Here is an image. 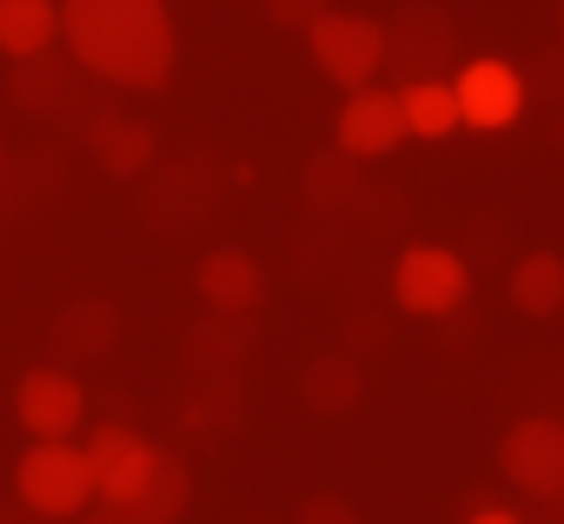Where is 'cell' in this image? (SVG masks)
<instances>
[{
    "mask_svg": "<svg viewBox=\"0 0 564 524\" xmlns=\"http://www.w3.org/2000/svg\"><path fill=\"white\" fill-rule=\"evenodd\" d=\"M61 34L80 74L133 94H160L180 61L166 0H61Z\"/></svg>",
    "mask_w": 564,
    "mask_h": 524,
    "instance_id": "obj_1",
    "label": "cell"
},
{
    "mask_svg": "<svg viewBox=\"0 0 564 524\" xmlns=\"http://www.w3.org/2000/svg\"><path fill=\"white\" fill-rule=\"evenodd\" d=\"M14 491H21V511H34L47 524H74L94 504V465L67 438H34L14 471Z\"/></svg>",
    "mask_w": 564,
    "mask_h": 524,
    "instance_id": "obj_2",
    "label": "cell"
},
{
    "mask_svg": "<svg viewBox=\"0 0 564 524\" xmlns=\"http://www.w3.org/2000/svg\"><path fill=\"white\" fill-rule=\"evenodd\" d=\"M392 299L412 319H452L471 299V266L452 245H405L392 266Z\"/></svg>",
    "mask_w": 564,
    "mask_h": 524,
    "instance_id": "obj_3",
    "label": "cell"
},
{
    "mask_svg": "<svg viewBox=\"0 0 564 524\" xmlns=\"http://www.w3.org/2000/svg\"><path fill=\"white\" fill-rule=\"evenodd\" d=\"M306 47H313V67L333 80V87H366V80H379V67H386V28L372 21V14H319L313 28H306Z\"/></svg>",
    "mask_w": 564,
    "mask_h": 524,
    "instance_id": "obj_4",
    "label": "cell"
},
{
    "mask_svg": "<svg viewBox=\"0 0 564 524\" xmlns=\"http://www.w3.org/2000/svg\"><path fill=\"white\" fill-rule=\"evenodd\" d=\"M498 471L518 498H551L564 491V418H518L498 438Z\"/></svg>",
    "mask_w": 564,
    "mask_h": 524,
    "instance_id": "obj_5",
    "label": "cell"
},
{
    "mask_svg": "<svg viewBox=\"0 0 564 524\" xmlns=\"http://www.w3.org/2000/svg\"><path fill=\"white\" fill-rule=\"evenodd\" d=\"M386 67H399L405 80H438L445 67H458V28L445 8H405L386 28Z\"/></svg>",
    "mask_w": 564,
    "mask_h": 524,
    "instance_id": "obj_6",
    "label": "cell"
},
{
    "mask_svg": "<svg viewBox=\"0 0 564 524\" xmlns=\"http://www.w3.org/2000/svg\"><path fill=\"white\" fill-rule=\"evenodd\" d=\"M452 94H458V127L478 133H505L524 113V74L511 61H458Z\"/></svg>",
    "mask_w": 564,
    "mask_h": 524,
    "instance_id": "obj_7",
    "label": "cell"
},
{
    "mask_svg": "<svg viewBox=\"0 0 564 524\" xmlns=\"http://www.w3.org/2000/svg\"><path fill=\"white\" fill-rule=\"evenodd\" d=\"M14 418H21V432H34V438H74L80 418H87V385H80L67 365H34V372H21V385H14Z\"/></svg>",
    "mask_w": 564,
    "mask_h": 524,
    "instance_id": "obj_8",
    "label": "cell"
},
{
    "mask_svg": "<svg viewBox=\"0 0 564 524\" xmlns=\"http://www.w3.org/2000/svg\"><path fill=\"white\" fill-rule=\"evenodd\" d=\"M339 146L352 153V160H386L392 146H405L412 133H405V107H399V87H379V80H366V87H352L346 94V107H339Z\"/></svg>",
    "mask_w": 564,
    "mask_h": 524,
    "instance_id": "obj_9",
    "label": "cell"
},
{
    "mask_svg": "<svg viewBox=\"0 0 564 524\" xmlns=\"http://www.w3.org/2000/svg\"><path fill=\"white\" fill-rule=\"evenodd\" d=\"M80 451H87V465H94V498H100L107 511H113V504H127V498L147 484L153 458H160V445H153V438H140L133 425H113V418H107Z\"/></svg>",
    "mask_w": 564,
    "mask_h": 524,
    "instance_id": "obj_10",
    "label": "cell"
},
{
    "mask_svg": "<svg viewBox=\"0 0 564 524\" xmlns=\"http://www.w3.org/2000/svg\"><path fill=\"white\" fill-rule=\"evenodd\" d=\"M186 504H193V471H186L180 451H160L153 471H147V484H140L127 504H113L107 517H113V524H180Z\"/></svg>",
    "mask_w": 564,
    "mask_h": 524,
    "instance_id": "obj_11",
    "label": "cell"
},
{
    "mask_svg": "<svg viewBox=\"0 0 564 524\" xmlns=\"http://www.w3.org/2000/svg\"><path fill=\"white\" fill-rule=\"evenodd\" d=\"M199 299H206V313H259V299H265V273H259V259L252 252H239V245H219V252H206L199 259Z\"/></svg>",
    "mask_w": 564,
    "mask_h": 524,
    "instance_id": "obj_12",
    "label": "cell"
},
{
    "mask_svg": "<svg viewBox=\"0 0 564 524\" xmlns=\"http://www.w3.org/2000/svg\"><path fill=\"white\" fill-rule=\"evenodd\" d=\"M246 352H252L246 313H213V319H206V326H193V339L180 346V365H186V379H193V385H199V379H239Z\"/></svg>",
    "mask_w": 564,
    "mask_h": 524,
    "instance_id": "obj_13",
    "label": "cell"
},
{
    "mask_svg": "<svg viewBox=\"0 0 564 524\" xmlns=\"http://www.w3.org/2000/svg\"><path fill=\"white\" fill-rule=\"evenodd\" d=\"M120 306L113 299H80V306H67L61 319H54V352L67 359V365H94V359H107L113 346H120Z\"/></svg>",
    "mask_w": 564,
    "mask_h": 524,
    "instance_id": "obj_14",
    "label": "cell"
},
{
    "mask_svg": "<svg viewBox=\"0 0 564 524\" xmlns=\"http://www.w3.org/2000/svg\"><path fill=\"white\" fill-rule=\"evenodd\" d=\"M87 146H94L100 173H113V179H140L153 166V127L147 120H127V113H94Z\"/></svg>",
    "mask_w": 564,
    "mask_h": 524,
    "instance_id": "obj_15",
    "label": "cell"
},
{
    "mask_svg": "<svg viewBox=\"0 0 564 524\" xmlns=\"http://www.w3.org/2000/svg\"><path fill=\"white\" fill-rule=\"evenodd\" d=\"M505 293L524 319H557L564 313V259L557 252H524L511 259V273H505Z\"/></svg>",
    "mask_w": 564,
    "mask_h": 524,
    "instance_id": "obj_16",
    "label": "cell"
},
{
    "mask_svg": "<svg viewBox=\"0 0 564 524\" xmlns=\"http://www.w3.org/2000/svg\"><path fill=\"white\" fill-rule=\"evenodd\" d=\"M300 399H306L313 412H326V418L352 412V405L366 399V372H359V359H352V352L313 359V365H306V379H300Z\"/></svg>",
    "mask_w": 564,
    "mask_h": 524,
    "instance_id": "obj_17",
    "label": "cell"
},
{
    "mask_svg": "<svg viewBox=\"0 0 564 524\" xmlns=\"http://www.w3.org/2000/svg\"><path fill=\"white\" fill-rule=\"evenodd\" d=\"M54 34H61V8H54V0H0V54H8V61L47 54Z\"/></svg>",
    "mask_w": 564,
    "mask_h": 524,
    "instance_id": "obj_18",
    "label": "cell"
},
{
    "mask_svg": "<svg viewBox=\"0 0 564 524\" xmlns=\"http://www.w3.org/2000/svg\"><path fill=\"white\" fill-rule=\"evenodd\" d=\"M399 107H405V133L412 140H452L458 133V94H452V80H405Z\"/></svg>",
    "mask_w": 564,
    "mask_h": 524,
    "instance_id": "obj_19",
    "label": "cell"
},
{
    "mask_svg": "<svg viewBox=\"0 0 564 524\" xmlns=\"http://www.w3.org/2000/svg\"><path fill=\"white\" fill-rule=\"evenodd\" d=\"M246 418V399H239V379H199L193 399H186V432L193 438H232Z\"/></svg>",
    "mask_w": 564,
    "mask_h": 524,
    "instance_id": "obj_20",
    "label": "cell"
},
{
    "mask_svg": "<svg viewBox=\"0 0 564 524\" xmlns=\"http://www.w3.org/2000/svg\"><path fill=\"white\" fill-rule=\"evenodd\" d=\"M14 100H21L34 120H61V107L74 100L67 67H54L47 54H28V61H21V74H14Z\"/></svg>",
    "mask_w": 564,
    "mask_h": 524,
    "instance_id": "obj_21",
    "label": "cell"
},
{
    "mask_svg": "<svg viewBox=\"0 0 564 524\" xmlns=\"http://www.w3.org/2000/svg\"><path fill=\"white\" fill-rule=\"evenodd\" d=\"M352 166H359V160H352L346 146L313 153V160H306V206H313V212H333V206L359 199V173H352Z\"/></svg>",
    "mask_w": 564,
    "mask_h": 524,
    "instance_id": "obj_22",
    "label": "cell"
},
{
    "mask_svg": "<svg viewBox=\"0 0 564 524\" xmlns=\"http://www.w3.org/2000/svg\"><path fill=\"white\" fill-rule=\"evenodd\" d=\"M259 8H265V21H272V28H300V34H306V28L333 8V0H259Z\"/></svg>",
    "mask_w": 564,
    "mask_h": 524,
    "instance_id": "obj_23",
    "label": "cell"
},
{
    "mask_svg": "<svg viewBox=\"0 0 564 524\" xmlns=\"http://www.w3.org/2000/svg\"><path fill=\"white\" fill-rule=\"evenodd\" d=\"M293 524H359V511L339 498V491H319V498H306L300 504V517Z\"/></svg>",
    "mask_w": 564,
    "mask_h": 524,
    "instance_id": "obj_24",
    "label": "cell"
},
{
    "mask_svg": "<svg viewBox=\"0 0 564 524\" xmlns=\"http://www.w3.org/2000/svg\"><path fill=\"white\" fill-rule=\"evenodd\" d=\"M386 319H372V313H352V326H346V346L352 352H386Z\"/></svg>",
    "mask_w": 564,
    "mask_h": 524,
    "instance_id": "obj_25",
    "label": "cell"
},
{
    "mask_svg": "<svg viewBox=\"0 0 564 524\" xmlns=\"http://www.w3.org/2000/svg\"><path fill=\"white\" fill-rule=\"evenodd\" d=\"M538 511H544L551 524H564V491H551V498H538Z\"/></svg>",
    "mask_w": 564,
    "mask_h": 524,
    "instance_id": "obj_26",
    "label": "cell"
},
{
    "mask_svg": "<svg viewBox=\"0 0 564 524\" xmlns=\"http://www.w3.org/2000/svg\"><path fill=\"white\" fill-rule=\"evenodd\" d=\"M465 524H524V517H511V511H471Z\"/></svg>",
    "mask_w": 564,
    "mask_h": 524,
    "instance_id": "obj_27",
    "label": "cell"
},
{
    "mask_svg": "<svg viewBox=\"0 0 564 524\" xmlns=\"http://www.w3.org/2000/svg\"><path fill=\"white\" fill-rule=\"evenodd\" d=\"M74 524H113V517H74Z\"/></svg>",
    "mask_w": 564,
    "mask_h": 524,
    "instance_id": "obj_28",
    "label": "cell"
},
{
    "mask_svg": "<svg viewBox=\"0 0 564 524\" xmlns=\"http://www.w3.org/2000/svg\"><path fill=\"white\" fill-rule=\"evenodd\" d=\"M0 166H8V146H0Z\"/></svg>",
    "mask_w": 564,
    "mask_h": 524,
    "instance_id": "obj_29",
    "label": "cell"
},
{
    "mask_svg": "<svg viewBox=\"0 0 564 524\" xmlns=\"http://www.w3.org/2000/svg\"><path fill=\"white\" fill-rule=\"evenodd\" d=\"M557 28H564V14H557Z\"/></svg>",
    "mask_w": 564,
    "mask_h": 524,
    "instance_id": "obj_30",
    "label": "cell"
}]
</instances>
